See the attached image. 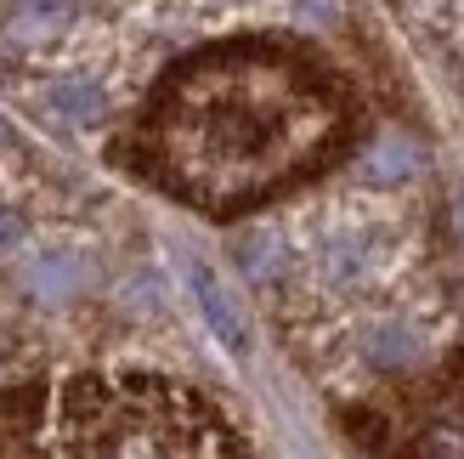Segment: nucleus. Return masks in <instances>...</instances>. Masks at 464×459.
<instances>
[{
  "label": "nucleus",
  "instance_id": "7ed1b4c3",
  "mask_svg": "<svg viewBox=\"0 0 464 459\" xmlns=\"http://www.w3.org/2000/svg\"><path fill=\"white\" fill-rule=\"evenodd\" d=\"M193 272V295H198V307H204V317H210V329L221 335V347L227 352H244L249 347V329H244V312H238V301L227 295V284L216 278L210 267H188Z\"/></svg>",
  "mask_w": 464,
  "mask_h": 459
},
{
  "label": "nucleus",
  "instance_id": "39448f33",
  "mask_svg": "<svg viewBox=\"0 0 464 459\" xmlns=\"http://www.w3.org/2000/svg\"><path fill=\"white\" fill-rule=\"evenodd\" d=\"M74 17V0H17V34H52Z\"/></svg>",
  "mask_w": 464,
  "mask_h": 459
},
{
  "label": "nucleus",
  "instance_id": "f03ea898",
  "mask_svg": "<svg viewBox=\"0 0 464 459\" xmlns=\"http://www.w3.org/2000/svg\"><path fill=\"white\" fill-rule=\"evenodd\" d=\"M91 278L85 256H74V249H40V256L23 267V284H29L34 301H68V295H80Z\"/></svg>",
  "mask_w": 464,
  "mask_h": 459
},
{
  "label": "nucleus",
  "instance_id": "0eeeda50",
  "mask_svg": "<svg viewBox=\"0 0 464 459\" xmlns=\"http://www.w3.org/2000/svg\"><path fill=\"white\" fill-rule=\"evenodd\" d=\"M368 352H374V363H408V357H413L408 335H397V329H391V335H380V340H374Z\"/></svg>",
  "mask_w": 464,
  "mask_h": 459
},
{
  "label": "nucleus",
  "instance_id": "6e6552de",
  "mask_svg": "<svg viewBox=\"0 0 464 459\" xmlns=\"http://www.w3.org/2000/svg\"><path fill=\"white\" fill-rule=\"evenodd\" d=\"M17 244H23V221H17V216H6V210H0V256H12Z\"/></svg>",
  "mask_w": 464,
  "mask_h": 459
},
{
  "label": "nucleus",
  "instance_id": "423d86ee",
  "mask_svg": "<svg viewBox=\"0 0 464 459\" xmlns=\"http://www.w3.org/2000/svg\"><path fill=\"white\" fill-rule=\"evenodd\" d=\"M408 171H413V159H408V148H402V142L380 148V153H374V165H368V176H408Z\"/></svg>",
  "mask_w": 464,
  "mask_h": 459
},
{
  "label": "nucleus",
  "instance_id": "1a4fd4ad",
  "mask_svg": "<svg viewBox=\"0 0 464 459\" xmlns=\"http://www.w3.org/2000/svg\"><path fill=\"white\" fill-rule=\"evenodd\" d=\"M0 148H6V125H0Z\"/></svg>",
  "mask_w": 464,
  "mask_h": 459
},
{
  "label": "nucleus",
  "instance_id": "f257e3e1",
  "mask_svg": "<svg viewBox=\"0 0 464 459\" xmlns=\"http://www.w3.org/2000/svg\"><path fill=\"white\" fill-rule=\"evenodd\" d=\"M176 131H181V165L227 193L284 171L289 153L323 131V113L312 97H300L277 74L232 68L216 80V91L193 85L181 97Z\"/></svg>",
  "mask_w": 464,
  "mask_h": 459
},
{
  "label": "nucleus",
  "instance_id": "20e7f679",
  "mask_svg": "<svg viewBox=\"0 0 464 459\" xmlns=\"http://www.w3.org/2000/svg\"><path fill=\"white\" fill-rule=\"evenodd\" d=\"M45 97H52V108L63 113V120H74V125H97L102 113H108L102 85H91V80H57Z\"/></svg>",
  "mask_w": 464,
  "mask_h": 459
}]
</instances>
